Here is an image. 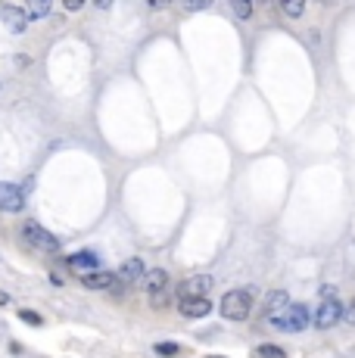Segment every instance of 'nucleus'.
Segmentation results:
<instances>
[{
	"label": "nucleus",
	"instance_id": "obj_10",
	"mask_svg": "<svg viewBox=\"0 0 355 358\" xmlns=\"http://www.w3.org/2000/svg\"><path fill=\"white\" fill-rule=\"evenodd\" d=\"M168 287V271L165 268H153L147 274V293H150V302L153 305H162V293Z\"/></svg>",
	"mask_w": 355,
	"mask_h": 358
},
{
	"label": "nucleus",
	"instance_id": "obj_18",
	"mask_svg": "<svg viewBox=\"0 0 355 358\" xmlns=\"http://www.w3.org/2000/svg\"><path fill=\"white\" fill-rule=\"evenodd\" d=\"M19 318L25 321V324H32V327H41V324H44V318H41L38 311H28V309H22V311H19Z\"/></svg>",
	"mask_w": 355,
	"mask_h": 358
},
{
	"label": "nucleus",
	"instance_id": "obj_17",
	"mask_svg": "<svg viewBox=\"0 0 355 358\" xmlns=\"http://www.w3.org/2000/svg\"><path fill=\"white\" fill-rule=\"evenodd\" d=\"M255 358H287V352H284L281 346L265 343V346H259V349H255Z\"/></svg>",
	"mask_w": 355,
	"mask_h": 358
},
{
	"label": "nucleus",
	"instance_id": "obj_5",
	"mask_svg": "<svg viewBox=\"0 0 355 358\" xmlns=\"http://www.w3.org/2000/svg\"><path fill=\"white\" fill-rule=\"evenodd\" d=\"M22 237L28 240V246H34V250H41V252H60V240L38 222L22 224Z\"/></svg>",
	"mask_w": 355,
	"mask_h": 358
},
{
	"label": "nucleus",
	"instance_id": "obj_6",
	"mask_svg": "<svg viewBox=\"0 0 355 358\" xmlns=\"http://www.w3.org/2000/svg\"><path fill=\"white\" fill-rule=\"evenodd\" d=\"M212 274H194L187 277V281H181L178 284V299H194V296H209V290H212Z\"/></svg>",
	"mask_w": 355,
	"mask_h": 358
},
{
	"label": "nucleus",
	"instance_id": "obj_24",
	"mask_svg": "<svg viewBox=\"0 0 355 358\" xmlns=\"http://www.w3.org/2000/svg\"><path fill=\"white\" fill-rule=\"evenodd\" d=\"M94 3H97L100 10H109V7H113V0H94Z\"/></svg>",
	"mask_w": 355,
	"mask_h": 358
},
{
	"label": "nucleus",
	"instance_id": "obj_20",
	"mask_svg": "<svg viewBox=\"0 0 355 358\" xmlns=\"http://www.w3.org/2000/svg\"><path fill=\"white\" fill-rule=\"evenodd\" d=\"M187 10H206V7H212V0H181Z\"/></svg>",
	"mask_w": 355,
	"mask_h": 358
},
{
	"label": "nucleus",
	"instance_id": "obj_1",
	"mask_svg": "<svg viewBox=\"0 0 355 358\" xmlns=\"http://www.w3.org/2000/svg\"><path fill=\"white\" fill-rule=\"evenodd\" d=\"M255 287H237V290L225 293L218 302V311L221 318H228V321H247L249 311H253V302H255Z\"/></svg>",
	"mask_w": 355,
	"mask_h": 358
},
{
	"label": "nucleus",
	"instance_id": "obj_11",
	"mask_svg": "<svg viewBox=\"0 0 355 358\" xmlns=\"http://www.w3.org/2000/svg\"><path fill=\"white\" fill-rule=\"evenodd\" d=\"M287 305H290V293L287 290H271L268 299H265V311H262V315H265V321H275Z\"/></svg>",
	"mask_w": 355,
	"mask_h": 358
},
{
	"label": "nucleus",
	"instance_id": "obj_28",
	"mask_svg": "<svg viewBox=\"0 0 355 358\" xmlns=\"http://www.w3.org/2000/svg\"><path fill=\"white\" fill-rule=\"evenodd\" d=\"M0 91H3V84H0Z\"/></svg>",
	"mask_w": 355,
	"mask_h": 358
},
{
	"label": "nucleus",
	"instance_id": "obj_23",
	"mask_svg": "<svg viewBox=\"0 0 355 358\" xmlns=\"http://www.w3.org/2000/svg\"><path fill=\"white\" fill-rule=\"evenodd\" d=\"M147 3H150V7H153V10H165L168 3H172V0H147Z\"/></svg>",
	"mask_w": 355,
	"mask_h": 358
},
{
	"label": "nucleus",
	"instance_id": "obj_15",
	"mask_svg": "<svg viewBox=\"0 0 355 358\" xmlns=\"http://www.w3.org/2000/svg\"><path fill=\"white\" fill-rule=\"evenodd\" d=\"M306 3L308 0H281V10L290 16V19H299V16L306 13Z\"/></svg>",
	"mask_w": 355,
	"mask_h": 358
},
{
	"label": "nucleus",
	"instance_id": "obj_9",
	"mask_svg": "<svg viewBox=\"0 0 355 358\" xmlns=\"http://www.w3.org/2000/svg\"><path fill=\"white\" fill-rule=\"evenodd\" d=\"M178 311H181L184 318H206L209 311H212V299L209 296H194V299H178Z\"/></svg>",
	"mask_w": 355,
	"mask_h": 358
},
{
	"label": "nucleus",
	"instance_id": "obj_16",
	"mask_svg": "<svg viewBox=\"0 0 355 358\" xmlns=\"http://www.w3.org/2000/svg\"><path fill=\"white\" fill-rule=\"evenodd\" d=\"M228 3H231V10H234L237 19H249V16H253V3H255V0H228Z\"/></svg>",
	"mask_w": 355,
	"mask_h": 358
},
{
	"label": "nucleus",
	"instance_id": "obj_3",
	"mask_svg": "<svg viewBox=\"0 0 355 358\" xmlns=\"http://www.w3.org/2000/svg\"><path fill=\"white\" fill-rule=\"evenodd\" d=\"M271 324L284 333H302L308 324H312V311H308V305H302V302H290Z\"/></svg>",
	"mask_w": 355,
	"mask_h": 358
},
{
	"label": "nucleus",
	"instance_id": "obj_21",
	"mask_svg": "<svg viewBox=\"0 0 355 358\" xmlns=\"http://www.w3.org/2000/svg\"><path fill=\"white\" fill-rule=\"evenodd\" d=\"M343 321H349V324L355 327V299H352V302H349V309L343 311Z\"/></svg>",
	"mask_w": 355,
	"mask_h": 358
},
{
	"label": "nucleus",
	"instance_id": "obj_25",
	"mask_svg": "<svg viewBox=\"0 0 355 358\" xmlns=\"http://www.w3.org/2000/svg\"><path fill=\"white\" fill-rule=\"evenodd\" d=\"M0 305H10V293L0 290Z\"/></svg>",
	"mask_w": 355,
	"mask_h": 358
},
{
	"label": "nucleus",
	"instance_id": "obj_2",
	"mask_svg": "<svg viewBox=\"0 0 355 358\" xmlns=\"http://www.w3.org/2000/svg\"><path fill=\"white\" fill-rule=\"evenodd\" d=\"M343 321V305H340V296H336L334 287H324L321 290V305H318L315 318H312V324L321 327V331H328V327L340 324Z\"/></svg>",
	"mask_w": 355,
	"mask_h": 358
},
{
	"label": "nucleus",
	"instance_id": "obj_8",
	"mask_svg": "<svg viewBox=\"0 0 355 358\" xmlns=\"http://www.w3.org/2000/svg\"><path fill=\"white\" fill-rule=\"evenodd\" d=\"M0 19H3V25H7L13 34H22V32L28 28V22H32L25 10H22V7H13V3H7V7L0 10Z\"/></svg>",
	"mask_w": 355,
	"mask_h": 358
},
{
	"label": "nucleus",
	"instance_id": "obj_12",
	"mask_svg": "<svg viewBox=\"0 0 355 358\" xmlns=\"http://www.w3.org/2000/svg\"><path fill=\"white\" fill-rule=\"evenodd\" d=\"M115 274H119L122 281H125V284H137V281H141V277L147 274V268H144L141 259H128V262L122 265V268L115 271Z\"/></svg>",
	"mask_w": 355,
	"mask_h": 358
},
{
	"label": "nucleus",
	"instance_id": "obj_22",
	"mask_svg": "<svg viewBox=\"0 0 355 358\" xmlns=\"http://www.w3.org/2000/svg\"><path fill=\"white\" fill-rule=\"evenodd\" d=\"M62 3H66V10H72V13H75V10H81V7H84L87 0H62Z\"/></svg>",
	"mask_w": 355,
	"mask_h": 358
},
{
	"label": "nucleus",
	"instance_id": "obj_19",
	"mask_svg": "<svg viewBox=\"0 0 355 358\" xmlns=\"http://www.w3.org/2000/svg\"><path fill=\"white\" fill-rule=\"evenodd\" d=\"M156 352H159V355H178L181 346H178V343H159V346H156Z\"/></svg>",
	"mask_w": 355,
	"mask_h": 358
},
{
	"label": "nucleus",
	"instance_id": "obj_7",
	"mask_svg": "<svg viewBox=\"0 0 355 358\" xmlns=\"http://www.w3.org/2000/svg\"><path fill=\"white\" fill-rule=\"evenodd\" d=\"M22 206H25V193L19 184L0 181V212H22Z\"/></svg>",
	"mask_w": 355,
	"mask_h": 358
},
{
	"label": "nucleus",
	"instance_id": "obj_14",
	"mask_svg": "<svg viewBox=\"0 0 355 358\" xmlns=\"http://www.w3.org/2000/svg\"><path fill=\"white\" fill-rule=\"evenodd\" d=\"M54 10V0H28V19H44Z\"/></svg>",
	"mask_w": 355,
	"mask_h": 358
},
{
	"label": "nucleus",
	"instance_id": "obj_4",
	"mask_svg": "<svg viewBox=\"0 0 355 358\" xmlns=\"http://www.w3.org/2000/svg\"><path fill=\"white\" fill-rule=\"evenodd\" d=\"M81 287H87V290H97V293H122L125 290V281H122L115 271H84L81 274Z\"/></svg>",
	"mask_w": 355,
	"mask_h": 358
},
{
	"label": "nucleus",
	"instance_id": "obj_27",
	"mask_svg": "<svg viewBox=\"0 0 355 358\" xmlns=\"http://www.w3.org/2000/svg\"><path fill=\"white\" fill-rule=\"evenodd\" d=\"M209 358H221V355H209Z\"/></svg>",
	"mask_w": 355,
	"mask_h": 358
},
{
	"label": "nucleus",
	"instance_id": "obj_13",
	"mask_svg": "<svg viewBox=\"0 0 355 358\" xmlns=\"http://www.w3.org/2000/svg\"><path fill=\"white\" fill-rule=\"evenodd\" d=\"M69 265L75 271H97L100 268V259L94 252H75V256H69Z\"/></svg>",
	"mask_w": 355,
	"mask_h": 358
},
{
	"label": "nucleus",
	"instance_id": "obj_26",
	"mask_svg": "<svg viewBox=\"0 0 355 358\" xmlns=\"http://www.w3.org/2000/svg\"><path fill=\"white\" fill-rule=\"evenodd\" d=\"M255 3H268V0H255Z\"/></svg>",
	"mask_w": 355,
	"mask_h": 358
}]
</instances>
